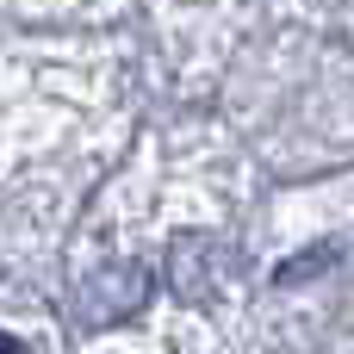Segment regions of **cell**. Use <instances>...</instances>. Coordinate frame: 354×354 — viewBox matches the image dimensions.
<instances>
[{"label":"cell","instance_id":"obj_1","mask_svg":"<svg viewBox=\"0 0 354 354\" xmlns=\"http://www.w3.org/2000/svg\"><path fill=\"white\" fill-rule=\"evenodd\" d=\"M149 292H156L149 261L118 255V261H106V268H93V274L81 280L75 311H81V324H87V330H112V324H131V317L149 305Z\"/></svg>","mask_w":354,"mask_h":354},{"label":"cell","instance_id":"obj_3","mask_svg":"<svg viewBox=\"0 0 354 354\" xmlns=\"http://www.w3.org/2000/svg\"><path fill=\"white\" fill-rule=\"evenodd\" d=\"M0 354H25V348H19V342H12V336H6V330H0Z\"/></svg>","mask_w":354,"mask_h":354},{"label":"cell","instance_id":"obj_2","mask_svg":"<svg viewBox=\"0 0 354 354\" xmlns=\"http://www.w3.org/2000/svg\"><path fill=\"white\" fill-rule=\"evenodd\" d=\"M236 268H243V255H236L224 236H199V230H187V236L168 243V286H174L187 305H212V299H224L230 280H236Z\"/></svg>","mask_w":354,"mask_h":354}]
</instances>
